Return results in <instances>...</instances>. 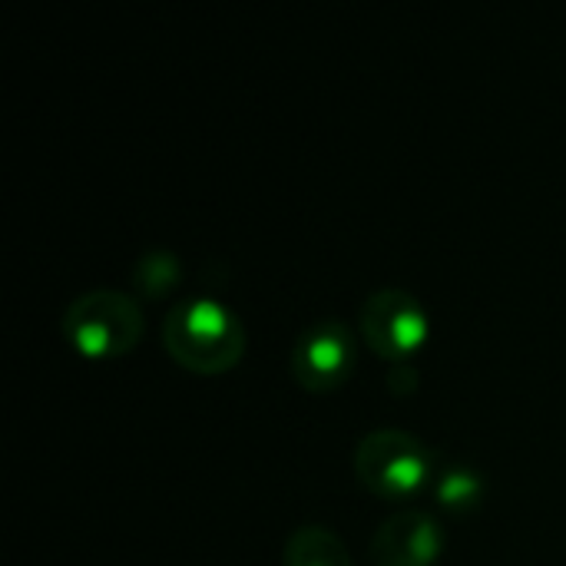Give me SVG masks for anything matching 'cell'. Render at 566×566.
<instances>
[{
	"label": "cell",
	"mask_w": 566,
	"mask_h": 566,
	"mask_svg": "<svg viewBox=\"0 0 566 566\" xmlns=\"http://www.w3.org/2000/svg\"><path fill=\"white\" fill-rule=\"evenodd\" d=\"M163 348L192 375H226L245 355V325L216 298H182L163 322Z\"/></svg>",
	"instance_id": "obj_1"
},
{
	"label": "cell",
	"mask_w": 566,
	"mask_h": 566,
	"mask_svg": "<svg viewBox=\"0 0 566 566\" xmlns=\"http://www.w3.org/2000/svg\"><path fill=\"white\" fill-rule=\"evenodd\" d=\"M60 328L70 348L83 358H123L143 342L146 318L133 295L93 289L66 305Z\"/></svg>",
	"instance_id": "obj_2"
},
{
	"label": "cell",
	"mask_w": 566,
	"mask_h": 566,
	"mask_svg": "<svg viewBox=\"0 0 566 566\" xmlns=\"http://www.w3.org/2000/svg\"><path fill=\"white\" fill-rule=\"evenodd\" d=\"M355 478L378 501H411L434 478L431 451L408 431L378 428L365 434L355 448Z\"/></svg>",
	"instance_id": "obj_3"
},
{
	"label": "cell",
	"mask_w": 566,
	"mask_h": 566,
	"mask_svg": "<svg viewBox=\"0 0 566 566\" xmlns=\"http://www.w3.org/2000/svg\"><path fill=\"white\" fill-rule=\"evenodd\" d=\"M361 342L385 361L405 365L428 342L431 322L424 305L405 289H378L361 302L358 312Z\"/></svg>",
	"instance_id": "obj_4"
},
{
	"label": "cell",
	"mask_w": 566,
	"mask_h": 566,
	"mask_svg": "<svg viewBox=\"0 0 566 566\" xmlns=\"http://www.w3.org/2000/svg\"><path fill=\"white\" fill-rule=\"evenodd\" d=\"M358 365V342L355 332L338 318L312 322L292 345V378L308 395H332L338 391Z\"/></svg>",
	"instance_id": "obj_5"
},
{
	"label": "cell",
	"mask_w": 566,
	"mask_h": 566,
	"mask_svg": "<svg viewBox=\"0 0 566 566\" xmlns=\"http://www.w3.org/2000/svg\"><path fill=\"white\" fill-rule=\"evenodd\" d=\"M444 551V531L434 514L408 507L391 514L368 544L371 566H434Z\"/></svg>",
	"instance_id": "obj_6"
},
{
	"label": "cell",
	"mask_w": 566,
	"mask_h": 566,
	"mask_svg": "<svg viewBox=\"0 0 566 566\" xmlns=\"http://www.w3.org/2000/svg\"><path fill=\"white\" fill-rule=\"evenodd\" d=\"M282 566H355L345 541L328 527H298L282 551Z\"/></svg>",
	"instance_id": "obj_7"
},
{
	"label": "cell",
	"mask_w": 566,
	"mask_h": 566,
	"mask_svg": "<svg viewBox=\"0 0 566 566\" xmlns=\"http://www.w3.org/2000/svg\"><path fill=\"white\" fill-rule=\"evenodd\" d=\"M179 282H182V262L169 249H153L139 255L136 265L129 269L133 298H143V302L166 298L169 292L179 289Z\"/></svg>",
	"instance_id": "obj_8"
},
{
	"label": "cell",
	"mask_w": 566,
	"mask_h": 566,
	"mask_svg": "<svg viewBox=\"0 0 566 566\" xmlns=\"http://www.w3.org/2000/svg\"><path fill=\"white\" fill-rule=\"evenodd\" d=\"M434 497L451 514H474L484 501V478L474 468H448L444 474H438Z\"/></svg>",
	"instance_id": "obj_9"
},
{
	"label": "cell",
	"mask_w": 566,
	"mask_h": 566,
	"mask_svg": "<svg viewBox=\"0 0 566 566\" xmlns=\"http://www.w3.org/2000/svg\"><path fill=\"white\" fill-rule=\"evenodd\" d=\"M388 388L398 395H411L415 391V368L411 365H395L388 371Z\"/></svg>",
	"instance_id": "obj_10"
}]
</instances>
